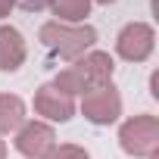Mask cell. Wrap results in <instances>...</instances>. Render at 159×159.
Wrapping results in <instances>:
<instances>
[{
	"instance_id": "1",
	"label": "cell",
	"mask_w": 159,
	"mask_h": 159,
	"mask_svg": "<svg viewBox=\"0 0 159 159\" xmlns=\"http://www.w3.org/2000/svg\"><path fill=\"white\" fill-rule=\"evenodd\" d=\"M112 56L103 50H91L84 56H78L75 66H66L56 78H53V88L75 97V94H88L94 88L112 84Z\"/></svg>"
},
{
	"instance_id": "2",
	"label": "cell",
	"mask_w": 159,
	"mask_h": 159,
	"mask_svg": "<svg viewBox=\"0 0 159 159\" xmlns=\"http://www.w3.org/2000/svg\"><path fill=\"white\" fill-rule=\"evenodd\" d=\"M41 44L62 56V59H78V56H84L94 41H97V31L91 25H69V22H44L41 31H38Z\"/></svg>"
},
{
	"instance_id": "3",
	"label": "cell",
	"mask_w": 159,
	"mask_h": 159,
	"mask_svg": "<svg viewBox=\"0 0 159 159\" xmlns=\"http://www.w3.org/2000/svg\"><path fill=\"white\" fill-rule=\"evenodd\" d=\"M119 143L128 156L156 159L159 150V119L156 116H134L119 128Z\"/></svg>"
},
{
	"instance_id": "4",
	"label": "cell",
	"mask_w": 159,
	"mask_h": 159,
	"mask_svg": "<svg viewBox=\"0 0 159 159\" xmlns=\"http://www.w3.org/2000/svg\"><path fill=\"white\" fill-rule=\"evenodd\" d=\"M156 47V31L147 22H128L116 38V53L128 62H143Z\"/></svg>"
},
{
	"instance_id": "5",
	"label": "cell",
	"mask_w": 159,
	"mask_h": 159,
	"mask_svg": "<svg viewBox=\"0 0 159 159\" xmlns=\"http://www.w3.org/2000/svg\"><path fill=\"white\" fill-rule=\"evenodd\" d=\"M81 112L88 122L94 125H112L119 116H122V97L112 84H103V88H94L84 94L81 100Z\"/></svg>"
},
{
	"instance_id": "6",
	"label": "cell",
	"mask_w": 159,
	"mask_h": 159,
	"mask_svg": "<svg viewBox=\"0 0 159 159\" xmlns=\"http://www.w3.org/2000/svg\"><path fill=\"white\" fill-rule=\"evenodd\" d=\"M56 147V134L47 122H25L16 131V150L25 159H47Z\"/></svg>"
},
{
	"instance_id": "7",
	"label": "cell",
	"mask_w": 159,
	"mask_h": 159,
	"mask_svg": "<svg viewBox=\"0 0 159 159\" xmlns=\"http://www.w3.org/2000/svg\"><path fill=\"white\" fill-rule=\"evenodd\" d=\"M34 112L44 116L47 122H69L75 116V97L56 91L53 84H44L34 94Z\"/></svg>"
},
{
	"instance_id": "8",
	"label": "cell",
	"mask_w": 159,
	"mask_h": 159,
	"mask_svg": "<svg viewBox=\"0 0 159 159\" xmlns=\"http://www.w3.org/2000/svg\"><path fill=\"white\" fill-rule=\"evenodd\" d=\"M28 56L25 38L13 25H0V72H19Z\"/></svg>"
},
{
	"instance_id": "9",
	"label": "cell",
	"mask_w": 159,
	"mask_h": 159,
	"mask_svg": "<svg viewBox=\"0 0 159 159\" xmlns=\"http://www.w3.org/2000/svg\"><path fill=\"white\" fill-rule=\"evenodd\" d=\"M25 125V103L16 94H0V134L19 131Z\"/></svg>"
},
{
	"instance_id": "10",
	"label": "cell",
	"mask_w": 159,
	"mask_h": 159,
	"mask_svg": "<svg viewBox=\"0 0 159 159\" xmlns=\"http://www.w3.org/2000/svg\"><path fill=\"white\" fill-rule=\"evenodd\" d=\"M50 13L53 16H59L56 22H69V25H78L84 16H88V10H91V0H50Z\"/></svg>"
},
{
	"instance_id": "11",
	"label": "cell",
	"mask_w": 159,
	"mask_h": 159,
	"mask_svg": "<svg viewBox=\"0 0 159 159\" xmlns=\"http://www.w3.org/2000/svg\"><path fill=\"white\" fill-rule=\"evenodd\" d=\"M47 159H91L84 147H78V143H62V147H53V153Z\"/></svg>"
},
{
	"instance_id": "12",
	"label": "cell",
	"mask_w": 159,
	"mask_h": 159,
	"mask_svg": "<svg viewBox=\"0 0 159 159\" xmlns=\"http://www.w3.org/2000/svg\"><path fill=\"white\" fill-rule=\"evenodd\" d=\"M16 3L22 7V10H28V13H38V10H44L50 0H16Z\"/></svg>"
},
{
	"instance_id": "13",
	"label": "cell",
	"mask_w": 159,
	"mask_h": 159,
	"mask_svg": "<svg viewBox=\"0 0 159 159\" xmlns=\"http://www.w3.org/2000/svg\"><path fill=\"white\" fill-rule=\"evenodd\" d=\"M13 7H16V0H0V19H7Z\"/></svg>"
},
{
	"instance_id": "14",
	"label": "cell",
	"mask_w": 159,
	"mask_h": 159,
	"mask_svg": "<svg viewBox=\"0 0 159 159\" xmlns=\"http://www.w3.org/2000/svg\"><path fill=\"white\" fill-rule=\"evenodd\" d=\"M153 97H159V75H153V91H150Z\"/></svg>"
},
{
	"instance_id": "15",
	"label": "cell",
	"mask_w": 159,
	"mask_h": 159,
	"mask_svg": "<svg viewBox=\"0 0 159 159\" xmlns=\"http://www.w3.org/2000/svg\"><path fill=\"white\" fill-rule=\"evenodd\" d=\"M0 159H7V143L0 140Z\"/></svg>"
},
{
	"instance_id": "16",
	"label": "cell",
	"mask_w": 159,
	"mask_h": 159,
	"mask_svg": "<svg viewBox=\"0 0 159 159\" xmlns=\"http://www.w3.org/2000/svg\"><path fill=\"white\" fill-rule=\"evenodd\" d=\"M97 3H106V7H109V3H116V0H97Z\"/></svg>"
}]
</instances>
